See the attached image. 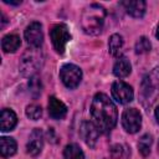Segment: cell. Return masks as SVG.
I'll list each match as a JSON object with an SVG mask.
<instances>
[{
    "label": "cell",
    "mask_w": 159,
    "mask_h": 159,
    "mask_svg": "<svg viewBox=\"0 0 159 159\" xmlns=\"http://www.w3.org/2000/svg\"><path fill=\"white\" fill-rule=\"evenodd\" d=\"M140 97L142 103L145 107H150L159 97V67L154 68L143 78Z\"/></svg>",
    "instance_id": "4"
},
{
    "label": "cell",
    "mask_w": 159,
    "mask_h": 159,
    "mask_svg": "<svg viewBox=\"0 0 159 159\" xmlns=\"http://www.w3.org/2000/svg\"><path fill=\"white\" fill-rule=\"evenodd\" d=\"M150 48H152V43H150V41H149L147 37H144V36L139 37V39H138V41L135 42V46H134L135 52H137V53H139V55L149 52V51H150Z\"/></svg>",
    "instance_id": "21"
},
{
    "label": "cell",
    "mask_w": 159,
    "mask_h": 159,
    "mask_svg": "<svg viewBox=\"0 0 159 159\" xmlns=\"http://www.w3.org/2000/svg\"><path fill=\"white\" fill-rule=\"evenodd\" d=\"M25 112H26V116L32 120H37L42 116V108L37 104H29Z\"/></svg>",
    "instance_id": "23"
},
{
    "label": "cell",
    "mask_w": 159,
    "mask_h": 159,
    "mask_svg": "<svg viewBox=\"0 0 159 159\" xmlns=\"http://www.w3.org/2000/svg\"><path fill=\"white\" fill-rule=\"evenodd\" d=\"M158 152H159V143H158Z\"/></svg>",
    "instance_id": "26"
},
{
    "label": "cell",
    "mask_w": 159,
    "mask_h": 159,
    "mask_svg": "<svg viewBox=\"0 0 159 159\" xmlns=\"http://www.w3.org/2000/svg\"><path fill=\"white\" fill-rule=\"evenodd\" d=\"M152 143H153V139H152V135L150 134H144L139 139V142H138V149H139V152H140V154L143 157L149 155Z\"/></svg>",
    "instance_id": "20"
},
{
    "label": "cell",
    "mask_w": 159,
    "mask_h": 159,
    "mask_svg": "<svg viewBox=\"0 0 159 159\" xmlns=\"http://www.w3.org/2000/svg\"><path fill=\"white\" fill-rule=\"evenodd\" d=\"M41 88H42V86H41L40 78H39L36 75L32 76V77H30V81H29V89H30V92H31V94H32L34 97H37V96L41 93Z\"/></svg>",
    "instance_id": "22"
},
{
    "label": "cell",
    "mask_w": 159,
    "mask_h": 159,
    "mask_svg": "<svg viewBox=\"0 0 159 159\" xmlns=\"http://www.w3.org/2000/svg\"><path fill=\"white\" fill-rule=\"evenodd\" d=\"M17 145L14 138L2 137L0 138V154L2 158H9L16 153Z\"/></svg>",
    "instance_id": "15"
},
{
    "label": "cell",
    "mask_w": 159,
    "mask_h": 159,
    "mask_svg": "<svg viewBox=\"0 0 159 159\" xmlns=\"http://www.w3.org/2000/svg\"><path fill=\"white\" fill-rule=\"evenodd\" d=\"M17 123V117L12 109L5 108L1 111L0 114V129L2 132H9L15 128Z\"/></svg>",
    "instance_id": "13"
},
{
    "label": "cell",
    "mask_w": 159,
    "mask_h": 159,
    "mask_svg": "<svg viewBox=\"0 0 159 159\" xmlns=\"http://www.w3.org/2000/svg\"><path fill=\"white\" fill-rule=\"evenodd\" d=\"M106 19V10L103 6L98 4H92L88 7L84 9L82 17H81V25L86 34L88 35H98L101 34Z\"/></svg>",
    "instance_id": "2"
},
{
    "label": "cell",
    "mask_w": 159,
    "mask_h": 159,
    "mask_svg": "<svg viewBox=\"0 0 159 159\" xmlns=\"http://www.w3.org/2000/svg\"><path fill=\"white\" fill-rule=\"evenodd\" d=\"M60 78L67 88H76L82 80V71L78 66L66 63L60 70Z\"/></svg>",
    "instance_id": "5"
},
{
    "label": "cell",
    "mask_w": 159,
    "mask_h": 159,
    "mask_svg": "<svg viewBox=\"0 0 159 159\" xmlns=\"http://www.w3.org/2000/svg\"><path fill=\"white\" fill-rule=\"evenodd\" d=\"M132 71V66H130V62L128 58L125 57H119L114 66H113V73L114 76H117L118 78H123V77H127Z\"/></svg>",
    "instance_id": "16"
},
{
    "label": "cell",
    "mask_w": 159,
    "mask_h": 159,
    "mask_svg": "<svg viewBox=\"0 0 159 159\" xmlns=\"http://www.w3.org/2000/svg\"><path fill=\"white\" fill-rule=\"evenodd\" d=\"M50 37L52 41V45L55 47V50L58 53H63L67 42L71 40V35L70 31L67 29L66 25L63 24H58L56 26L52 27V30L50 31Z\"/></svg>",
    "instance_id": "6"
},
{
    "label": "cell",
    "mask_w": 159,
    "mask_h": 159,
    "mask_svg": "<svg viewBox=\"0 0 159 159\" xmlns=\"http://www.w3.org/2000/svg\"><path fill=\"white\" fill-rule=\"evenodd\" d=\"M112 97L120 104H127L129 102L133 101V97H134V93H133V88L125 83L124 81H116L113 84H112Z\"/></svg>",
    "instance_id": "7"
},
{
    "label": "cell",
    "mask_w": 159,
    "mask_h": 159,
    "mask_svg": "<svg viewBox=\"0 0 159 159\" xmlns=\"http://www.w3.org/2000/svg\"><path fill=\"white\" fill-rule=\"evenodd\" d=\"M122 5L133 17H142L145 14V1L143 0H127L123 1Z\"/></svg>",
    "instance_id": "14"
},
{
    "label": "cell",
    "mask_w": 159,
    "mask_h": 159,
    "mask_svg": "<svg viewBox=\"0 0 159 159\" xmlns=\"http://www.w3.org/2000/svg\"><path fill=\"white\" fill-rule=\"evenodd\" d=\"M43 147V134L41 132V129L36 128L31 132L29 140L26 143V152L31 155V157H36L41 153Z\"/></svg>",
    "instance_id": "11"
},
{
    "label": "cell",
    "mask_w": 159,
    "mask_h": 159,
    "mask_svg": "<svg viewBox=\"0 0 159 159\" xmlns=\"http://www.w3.org/2000/svg\"><path fill=\"white\" fill-rule=\"evenodd\" d=\"M123 47V37L119 34H113L108 41V50L113 56H118Z\"/></svg>",
    "instance_id": "19"
},
{
    "label": "cell",
    "mask_w": 159,
    "mask_h": 159,
    "mask_svg": "<svg viewBox=\"0 0 159 159\" xmlns=\"http://www.w3.org/2000/svg\"><path fill=\"white\" fill-rule=\"evenodd\" d=\"M155 36H157V39L159 40V25H158V27H157V32H155Z\"/></svg>",
    "instance_id": "25"
},
{
    "label": "cell",
    "mask_w": 159,
    "mask_h": 159,
    "mask_svg": "<svg viewBox=\"0 0 159 159\" xmlns=\"http://www.w3.org/2000/svg\"><path fill=\"white\" fill-rule=\"evenodd\" d=\"M91 116L93 123L101 132H109L114 128L118 119L117 107L104 93H97L91 103Z\"/></svg>",
    "instance_id": "1"
},
{
    "label": "cell",
    "mask_w": 159,
    "mask_h": 159,
    "mask_svg": "<svg viewBox=\"0 0 159 159\" xmlns=\"http://www.w3.org/2000/svg\"><path fill=\"white\" fill-rule=\"evenodd\" d=\"M43 65V53L40 47H30L27 48L21 58H20V71L24 76H35V73Z\"/></svg>",
    "instance_id": "3"
},
{
    "label": "cell",
    "mask_w": 159,
    "mask_h": 159,
    "mask_svg": "<svg viewBox=\"0 0 159 159\" xmlns=\"http://www.w3.org/2000/svg\"><path fill=\"white\" fill-rule=\"evenodd\" d=\"M20 45H21V40L15 34H9V35L4 36L1 40V47H2L4 52H6V53L15 52L20 47Z\"/></svg>",
    "instance_id": "17"
},
{
    "label": "cell",
    "mask_w": 159,
    "mask_h": 159,
    "mask_svg": "<svg viewBox=\"0 0 159 159\" xmlns=\"http://www.w3.org/2000/svg\"><path fill=\"white\" fill-rule=\"evenodd\" d=\"M24 36H25L26 42L31 47H40L42 41H43V32H42L41 24L37 22V21L31 22L26 27V30L24 32Z\"/></svg>",
    "instance_id": "9"
},
{
    "label": "cell",
    "mask_w": 159,
    "mask_h": 159,
    "mask_svg": "<svg viewBox=\"0 0 159 159\" xmlns=\"http://www.w3.org/2000/svg\"><path fill=\"white\" fill-rule=\"evenodd\" d=\"M155 118H157V122L159 123V104H158V107L155 108Z\"/></svg>",
    "instance_id": "24"
},
{
    "label": "cell",
    "mask_w": 159,
    "mask_h": 159,
    "mask_svg": "<svg viewBox=\"0 0 159 159\" xmlns=\"http://www.w3.org/2000/svg\"><path fill=\"white\" fill-rule=\"evenodd\" d=\"M122 125L125 129V132L133 134L137 133L140 129L142 125V116L138 109L135 108H128L122 114Z\"/></svg>",
    "instance_id": "8"
},
{
    "label": "cell",
    "mask_w": 159,
    "mask_h": 159,
    "mask_svg": "<svg viewBox=\"0 0 159 159\" xmlns=\"http://www.w3.org/2000/svg\"><path fill=\"white\" fill-rule=\"evenodd\" d=\"M99 129L97 128V125L93 123V122H83L81 124V128H80V133H81V137L82 139L84 140V143L93 148L98 140V137H99Z\"/></svg>",
    "instance_id": "10"
},
{
    "label": "cell",
    "mask_w": 159,
    "mask_h": 159,
    "mask_svg": "<svg viewBox=\"0 0 159 159\" xmlns=\"http://www.w3.org/2000/svg\"><path fill=\"white\" fill-rule=\"evenodd\" d=\"M63 159H84V154L77 144L71 143L63 149Z\"/></svg>",
    "instance_id": "18"
},
{
    "label": "cell",
    "mask_w": 159,
    "mask_h": 159,
    "mask_svg": "<svg viewBox=\"0 0 159 159\" xmlns=\"http://www.w3.org/2000/svg\"><path fill=\"white\" fill-rule=\"evenodd\" d=\"M66 113H67L66 104L62 101H60L58 98L51 96L48 98V114H50V117L53 119H62V118H65Z\"/></svg>",
    "instance_id": "12"
}]
</instances>
